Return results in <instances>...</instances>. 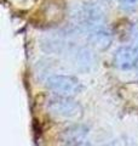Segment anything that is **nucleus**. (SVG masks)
I'll use <instances>...</instances> for the list:
<instances>
[{
  "mask_svg": "<svg viewBox=\"0 0 138 146\" xmlns=\"http://www.w3.org/2000/svg\"><path fill=\"white\" fill-rule=\"evenodd\" d=\"M119 1H120L124 6H133L138 0H119Z\"/></svg>",
  "mask_w": 138,
  "mask_h": 146,
  "instance_id": "0eeeda50",
  "label": "nucleus"
},
{
  "mask_svg": "<svg viewBox=\"0 0 138 146\" xmlns=\"http://www.w3.org/2000/svg\"><path fill=\"white\" fill-rule=\"evenodd\" d=\"M47 88L57 94L58 96L70 98L73 95L80 93L81 83L79 79L72 76H64V74H52L46 80Z\"/></svg>",
  "mask_w": 138,
  "mask_h": 146,
  "instance_id": "f257e3e1",
  "label": "nucleus"
},
{
  "mask_svg": "<svg viewBox=\"0 0 138 146\" xmlns=\"http://www.w3.org/2000/svg\"><path fill=\"white\" fill-rule=\"evenodd\" d=\"M115 65L122 71H130L138 66V48L122 46L115 52Z\"/></svg>",
  "mask_w": 138,
  "mask_h": 146,
  "instance_id": "20e7f679",
  "label": "nucleus"
},
{
  "mask_svg": "<svg viewBox=\"0 0 138 146\" xmlns=\"http://www.w3.org/2000/svg\"><path fill=\"white\" fill-rule=\"evenodd\" d=\"M89 39L96 48L101 50L108 49L112 44V34L104 27L89 32Z\"/></svg>",
  "mask_w": 138,
  "mask_h": 146,
  "instance_id": "423d86ee",
  "label": "nucleus"
},
{
  "mask_svg": "<svg viewBox=\"0 0 138 146\" xmlns=\"http://www.w3.org/2000/svg\"><path fill=\"white\" fill-rule=\"evenodd\" d=\"M87 134H89V129L86 125L76 124L64 130L62 140L66 146H81L85 145V139Z\"/></svg>",
  "mask_w": 138,
  "mask_h": 146,
  "instance_id": "39448f33",
  "label": "nucleus"
},
{
  "mask_svg": "<svg viewBox=\"0 0 138 146\" xmlns=\"http://www.w3.org/2000/svg\"><path fill=\"white\" fill-rule=\"evenodd\" d=\"M78 21L81 27L89 32L102 28L104 23V13L95 4H85L78 10Z\"/></svg>",
  "mask_w": 138,
  "mask_h": 146,
  "instance_id": "7ed1b4c3",
  "label": "nucleus"
},
{
  "mask_svg": "<svg viewBox=\"0 0 138 146\" xmlns=\"http://www.w3.org/2000/svg\"><path fill=\"white\" fill-rule=\"evenodd\" d=\"M47 110L50 113L59 118H66V119H72V118L80 117L82 113V108L79 102L70 98L57 96L47 102Z\"/></svg>",
  "mask_w": 138,
  "mask_h": 146,
  "instance_id": "f03ea898",
  "label": "nucleus"
}]
</instances>
